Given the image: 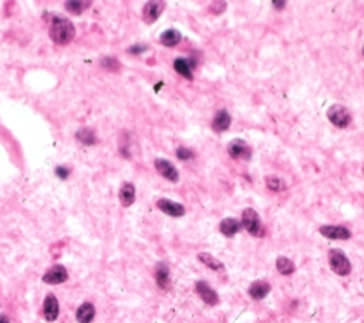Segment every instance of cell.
Listing matches in <instances>:
<instances>
[{"label":"cell","instance_id":"6da1fadb","mask_svg":"<svg viewBox=\"0 0 364 323\" xmlns=\"http://www.w3.org/2000/svg\"><path fill=\"white\" fill-rule=\"evenodd\" d=\"M48 34L54 43L68 44L76 36V29L74 24L64 16H54L50 23Z\"/></svg>","mask_w":364,"mask_h":323},{"label":"cell","instance_id":"7a4b0ae2","mask_svg":"<svg viewBox=\"0 0 364 323\" xmlns=\"http://www.w3.org/2000/svg\"><path fill=\"white\" fill-rule=\"evenodd\" d=\"M242 226L253 237H263L265 235V228L262 224L260 215L253 208H245L242 211Z\"/></svg>","mask_w":364,"mask_h":323},{"label":"cell","instance_id":"3957f363","mask_svg":"<svg viewBox=\"0 0 364 323\" xmlns=\"http://www.w3.org/2000/svg\"><path fill=\"white\" fill-rule=\"evenodd\" d=\"M329 265L332 268V271L339 275V276H347L351 272V263L348 258L346 257V254L342 249H330L329 251Z\"/></svg>","mask_w":364,"mask_h":323},{"label":"cell","instance_id":"277c9868","mask_svg":"<svg viewBox=\"0 0 364 323\" xmlns=\"http://www.w3.org/2000/svg\"><path fill=\"white\" fill-rule=\"evenodd\" d=\"M327 118L337 129L348 127L350 123H351V120H353L351 113L348 111V108L344 107L343 104H333V106H330L329 110H327Z\"/></svg>","mask_w":364,"mask_h":323},{"label":"cell","instance_id":"5b68a950","mask_svg":"<svg viewBox=\"0 0 364 323\" xmlns=\"http://www.w3.org/2000/svg\"><path fill=\"white\" fill-rule=\"evenodd\" d=\"M226 151L235 160H237V158L249 160L251 155H252V150H251L249 144L245 140H242V138H235V140L229 141V144L226 147Z\"/></svg>","mask_w":364,"mask_h":323},{"label":"cell","instance_id":"8992f818","mask_svg":"<svg viewBox=\"0 0 364 323\" xmlns=\"http://www.w3.org/2000/svg\"><path fill=\"white\" fill-rule=\"evenodd\" d=\"M165 10V3L164 1H148L145 3L144 9H142V19L147 24H152L154 22L158 20V17L162 15V12Z\"/></svg>","mask_w":364,"mask_h":323},{"label":"cell","instance_id":"52a82bcc","mask_svg":"<svg viewBox=\"0 0 364 323\" xmlns=\"http://www.w3.org/2000/svg\"><path fill=\"white\" fill-rule=\"evenodd\" d=\"M319 232L323 237L334 239V241H347L351 237V232L342 225H324V226H320Z\"/></svg>","mask_w":364,"mask_h":323},{"label":"cell","instance_id":"ba28073f","mask_svg":"<svg viewBox=\"0 0 364 323\" xmlns=\"http://www.w3.org/2000/svg\"><path fill=\"white\" fill-rule=\"evenodd\" d=\"M157 207L167 215L174 216V218H179V216L185 215V207L179 202H175L172 199L167 198H161L157 201Z\"/></svg>","mask_w":364,"mask_h":323},{"label":"cell","instance_id":"9c48e42d","mask_svg":"<svg viewBox=\"0 0 364 323\" xmlns=\"http://www.w3.org/2000/svg\"><path fill=\"white\" fill-rule=\"evenodd\" d=\"M195 291H196V293L199 295V298L205 302L206 305L215 306V305L219 303V296H218V293L215 292L214 289H212L205 280H198V282L195 283Z\"/></svg>","mask_w":364,"mask_h":323},{"label":"cell","instance_id":"30bf717a","mask_svg":"<svg viewBox=\"0 0 364 323\" xmlns=\"http://www.w3.org/2000/svg\"><path fill=\"white\" fill-rule=\"evenodd\" d=\"M155 168L165 179H168L171 182H178L179 173H178V170L175 168V165L172 164L171 161H168L165 158H157L155 160Z\"/></svg>","mask_w":364,"mask_h":323},{"label":"cell","instance_id":"8fae6325","mask_svg":"<svg viewBox=\"0 0 364 323\" xmlns=\"http://www.w3.org/2000/svg\"><path fill=\"white\" fill-rule=\"evenodd\" d=\"M68 279V272L63 265H54L51 266L43 275V282L48 285H59Z\"/></svg>","mask_w":364,"mask_h":323},{"label":"cell","instance_id":"7c38bea8","mask_svg":"<svg viewBox=\"0 0 364 323\" xmlns=\"http://www.w3.org/2000/svg\"><path fill=\"white\" fill-rule=\"evenodd\" d=\"M59 312H60V306H59L57 298L54 295H47L43 305V315L46 321L54 322L59 318Z\"/></svg>","mask_w":364,"mask_h":323},{"label":"cell","instance_id":"4fadbf2b","mask_svg":"<svg viewBox=\"0 0 364 323\" xmlns=\"http://www.w3.org/2000/svg\"><path fill=\"white\" fill-rule=\"evenodd\" d=\"M231 123H232L231 114L225 108H222V110H219L215 114L211 127H212L215 132H223V131H226V129L231 127Z\"/></svg>","mask_w":364,"mask_h":323},{"label":"cell","instance_id":"5bb4252c","mask_svg":"<svg viewBox=\"0 0 364 323\" xmlns=\"http://www.w3.org/2000/svg\"><path fill=\"white\" fill-rule=\"evenodd\" d=\"M270 292V283L266 282V280H255L253 283H251L249 289H248V293L252 299L255 301H260V299H265L268 296V293Z\"/></svg>","mask_w":364,"mask_h":323},{"label":"cell","instance_id":"9a60e30c","mask_svg":"<svg viewBox=\"0 0 364 323\" xmlns=\"http://www.w3.org/2000/svg\"><path fill=\"white\" fill-rule=\"evenodd\" d=\"M240 229H242V224L236 218H225L219 224V231L228 238L235 237Z\"/></svg>","mask_w":364,"mask_h":323},{"label":"cell","instance_id":"2e32d148","mask_svg":"<svg viewBox=\"0 0 364 323\" xmlns=\"http://www.w3.org/2000/svg\"><path fill=\"white\" fill-rule=\"evenodd\" d=\"M118 198L123 207H131L135 201V187L131 182H124L120 188Z\"/></svg>","mask_w":364,"mask_h":323},{"label":"cell","instance_id":"e0dca14e","mask_svg":"<svg viewBox=\"0 0 364 323\" xmlns=\"http://www.w3.org/2000/svg\"><path fill=\"white\" fill-rule=\"evenodd\" d=\"M181 39H182V34L176 29H167L159 36V42H161V44H164L165 47H175L176 44H179Z\"/></svg>","mask_w":364,"mask_h":323},{"label":"cell","instance_id":"ac0fdd59","mask_svg":"<svg viewBox=\"0 0 364 323\" xmlns=\"http://www.w3.org/2000/svg\"><path fill=\"white\" fill-rule=\"evenodd\" d=\"M94 315H95L94 305L90 303V302H84V303L77 309L76 318H77V322L79 323H90L94 319Z\"/></svg>","mask_w":364,"mask_h":323},{"label":"cell","instance_id":"d6986e66","mask_svg":"<svg viewBox=\"0 0 364 323\" xmlns=\"http://www.w3.org/2000/svg\"><path fill=\"white\" fill-rule=\"evenodd\" d=\"M155 280H157V285H158L161 289H168V288H170L171 279H170V269H168L167 265L159 263V265L157 266V271H155Z\"/></svg>","mask_w":364,"mask_h":323},{"label":"cell","instance_id":"ffe728a7","mask_svg":"<svg viewBox=\"0 0 364 323\" xmlns=\"http://www.w3.org/2000/svg\"><path fill=\"white\" fill-rule=\"evenodd\" d=\"M174 70L181 74L182 77L188 79V80H192V65L190 60L187 59H182V57H178L174 60Z\"/></svg>","mask_w":364,"mask_h":323},{"label":"cell","instance_id":"44dd1931","mask_svg":"<svg viewBox=\"0 0 364 323\" xmlns=\"http://www.w3.org/2000/svg\"><path fill=\"white\" fill-rule=\"evenodd\" d=\"M276 269H278V272L280 275L289 276V275H292V274L295 272L296 266H295V263H293L289 258H286V257H279V258L276 259Z\"/></svg>","mask_w":364,"mask_h":323},{"label":"cell","instance_id":"7402d4cb","mask_svg":"<svg viewBox=\"0 0 364 323\" xmlns=\"http://www.w3.org/2000/svg\"><path fill=\"white\" fill-rule=\"evenodd\" d=\"M198 259H199L205 266H208V268H211V269H214V271H222V269H223V263H222L219 259L215 258L214 255L208 254V252H201V254H198Z\"/></svg>","mask_w":364,"mask_h":323},{"label":"cell","instance_id":"603a6c76","mask_svg":"<svg viewBox=\"0 0 364 323\" xmlns=\"http://www.w3.org/2000/svg\"><path fill=\"white\" fill-rule=\"evenodd\" d=\"M265 184H266V187H268L270 191H273V193H282V191H285V190L287 188L285 179L280 178V177H275V175L266 177Z\"/></svg>","mask_w":364,"mask_h":323},{"label":"cell","instance_id":"cb8c5ba5","mask_svg":"<svg viewBox=\"0 0 364 323\" xmlns=\"http://www.w3.org/2000/svg\"><path fill=\"white\" fill-rule=\"evenodd\" d=\"M76 137H77V140H79L81 144H84V145H93V144L97 143L95 132L90 129H80V131H77Z\"/></svg>","mask_w":364,"mask_h":323},{"label":"cell","instance_id":"d4e9b609","mask_svg":"<svg viewBox=\"0 0 364 323\" xmlns=\"http://www.w3.org/2000/svg\"><path fill=\"white\" fill-rule=\"evenodd\" d=\"M90 4H91L90 1H67L65 9L73 15H80V13H83L86 10Z\"/></svg>","mask_w":364,"mask_h":323},{"label":"cell","instance_id":"484cf974","mask_svg":"<svg viewBox=\"0 0 364 323\" xmlns=\"http://www.w3.org/2000/svg\"><path fill=\"white\" fill-rule=\"evenodd\" d=\"M176 157H178L181 161H188V160H192L193 151L190 150L188 147H179V148L176 150Z\"/></svg>","mask_w":364,"mask_h":323},{"label":"cell","instance_id":"4316f807","mask_svg":"<svg viewBox=\"0 0 364 323\" xmlns=\"http://www.w3.org/2000/svg\"><path fill=\"white\" fill-rule=\"evenodd\" d=\"M225 9H226V3L225 1H214L209 6V12L215 13V15H221L222 12H225Z\"/></svg>","mask_w":364,"mask_h":323},{"label":"cell","instance_id":"83f0119b","mask_svg":"<svg viewBox=\"0 0 364 323\" xmlns=\"http://www.w3.org/2000/svg\"><path fill=\"white\" fill-rule=\"evenodd\" d=\"M103 65L108 68V70H112V71H118L120 70V63L115 60V59H110V57H106L103 62Z\"/></svg>","mask_w":364,"mask_h":323},{"label":"cell","instance_id":"f1b7e54d","mask_svg":"<svg viewBox=\"0 0 364 323\" xmlns=\"http://www.w3.org/2000/svg\"><path fill=\"white\" fill-rule=\"evenodd\" d=\"M145 50H147V46H144V44H135V46L128 48V51L132 53V54H140V53H142Z\"/></svg>","mask_w":364,"mask_h":323},{"label":"cell","instance_id":"f546056e","mask_svg":"<svg viewBox=\"0 0 364 323\" xmlns=\"http://www.w3.org/2000/svg\"><path fill=\"white\" fill-rule=\"evenodd\" d=\"M68 174H70V170L65 168V167H57V168H56V175H57L59 178H62V179H65V178L68 177Z\"/></svg>","mask_w":364,"mask_h":323},{"label":"cell","instance_id":"4dcf8cb0","mask_svg":"<svg viewBox=\"0 0 364 323\" xmlns=\"http://www.w3.org/2000/svg\"><path fill=\"white\" fill-rule=\"evenodd\" d=\"M272 4L275 6V9H283V7L286 6V1H285V0H279V1L278 0H273Z\"/></svg>","mask_w":364,"mask_h":323},{"label":"cell","instance_id":"1f68e13d","mask_svg":"<svg viewBox=\"0 0 364 323\" xmlns=\"http://www.w3.org/2000/svg\"><path fill=\"white\" fill-rule=\"evenodd\" d=\"M0 323H10V321L6 315H0Z\"/></svg>","mask_w":364,"mask_h":323},{"label":"cell","instance_id":"d6a6232c","mask_svg":"<svg viewBox=\"0 0 364 323\" xmlns=\"http://www.w3.org/2000/svg\"><path fill=\"white\" fill-rule=\"evenodd\" d=\"M363 54H364V47H363Z\"/></svg>","mask_w":364,"mask_h":323},{"label":"cell","instance_id":"836d02e7","mask_svg":"<svg viewBox=\"0 0 364 323\" xmlns=\"http://www.w3.org/2000/svg\"><path fill=\"white\" fill-rule=\"evenodd\" d=\"M363 174H364V167H363Z\"/></svg>","mask_w":364,"mask_h":323}]
</instances>
